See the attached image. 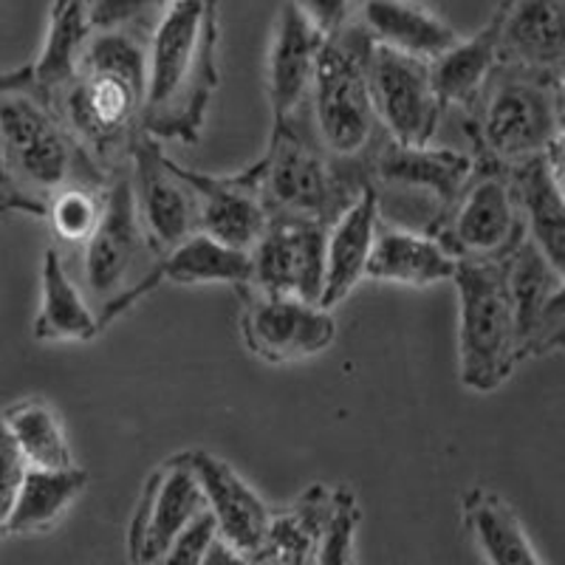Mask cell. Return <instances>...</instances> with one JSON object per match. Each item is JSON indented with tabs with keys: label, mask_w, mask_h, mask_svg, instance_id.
Returning <instances> with one entry per match:
<instances>
[{
	"label": "cell",
	"mask_w": 565,
	"mask_h": 565,
	"mask_svg": "<svg viewBox=\"0 0 565 565\" xmlns=\"http://www.w3.org/2000/svg\"><path fill=\"white\" fill-rule=\"evenodd\" d=\"M311 26L328 38L356 20V0H291Z\"/></svg>",
	"instance_id": "38"
},
{
	"label": "cell",
	"mask_w": 565,
	"mask_h": 565,
	"mask_svg": "<svg viewBox=\"0 0 565 565\" xmlns=\"http://www.w3.org/2000/svg\"><path fill=\"white\" fill-rule=\"evenodd\" d=\"M218 79V0L168 3L148 34L141 130L195 145Z\"/></svg>",
	"instance_id": "2"
},
{
	"label": "cell",
	"mask_w": 565,
	"mask_h": 565,
	"mask_svg": "<svg viewBox=\"0 0 565 565\" xmlns=\"http://www.w3.org/2000/svg\"><path fill=\"white\" fill-rule=\"evenodd\" d=\"M218 537V523H215V514L210 512V507H201L199 512L184 523L175 540L170 543L168 554L161 563L168 565H201L206 559L212 540Z\"/></svg>",
	"instance_id": "35"
},
{
	"label": "cell",
	"mask_w": 565,
	"mask_h": 565,
	"mask_svg": "<svg viewBox=\"0 0 565 565\" xmlns=\"http://www.w3.org/2000/svg\"><path fill=\"white\" fill-rule=\"evenodd\" d=\"M241 337L252 356L266 365H289L326 351L337 337V320L320 302L291 295H264L257 289L238 291Z\"/></svg>",
	"instance_id": "12"
},
{
	"label": "cell",
	"mask_w": 565,
	"mask_h": 565,
	"mask_svg": "<svg viewBox=\"0 0 565 565\" xmlns=\"http://www.w3.org/2000/svg\"><path fill=\"white\" fill-rule=\"evenodd\" d=\"M190 463L195 469L206 507L215 514L218 537L238 554L241 563H257L271 509L224 458L206 450H190Z\"/></svg>",
	"instance_id": "17"
},
{
	"label": "cell",
	"mask_w": 565,
	"mask_h": 565,
	"mask_svg": "<svg viewBox=\"0 0 565 565\" xmlns=\"http://www.w3.org/2000/svg\"><path fill=\"white\" fill-rule=\"evenodd\" d=\"M514 195L521 204L526 238L565 271V204H563V148L509 168Z\"/></svg>",
	"instance_id": "22"
},
{
	"label": "cell",
	"mask_w": 565,
	"mask_h": 565,
	"mask_svg": "<svg viewBox=\"0 0 565 565\" xmlns=\"http://www.w3.org/2000/svg\"><path fill=\"white\" fill-rule=\"evenodd\" d=\"M373 40L360 20L322 38L309 85L317 145L331 159L360 164L380 141L382 128L367 97V54Z\"/></svg>",
	"instance_id": "7"
},
{
	"label": "cell",
	"mask_w": 565,
	"mask_h": 565,
	"mask_svg": "<svg viewBox=\"0 0 565 565\" xmlns=\"http://www.w3.org/2000/svg\"><path fill=\"white\" fill-rule=\"evenodd\" d=\"M148 34L134 26L94 29L77 77L49 94L79 148L105 173L128 168L141 130Z\"/></svg>",
	"instance_id": "1"
},
{
	"label": "cell",
	"mask_w": 565,
	"mask_h": 565,
	"mask_svg": "<svg viewBox=\"0 0 565 565\" xmlns=\"http://www.w3.org/2000/svg\"><path fill=\"white\" fill-rule=\"evenodd\" d=\"M498 14L501 63L563 77L565 0H501Z\"/></svg>",
	"instance_id": "18"
},
{
	"label": "cell",
	"mask_w": 565,
	"mask_h": 565,
	"mask_svg": "<svg viewBox=\"0 0 565 565\" xmlns=\"http://www.w3.org/2000/svg\"><path fill=\"white\" fill-rule=\"evenodd\" d=\"M168 3H173V0H94L90 20H94V29L134 26L141 32H150V26Z\"/></svg>",
	"instance_id": "36"
},
{
	"label": "cell",
	"mask_w": 565,
	"mask_h": 565,
	"mask_svg": "<svg viewBox=\"0 0 565 565\" xmlns=\"http://www.w3.org/2000/svg\"><path fill=\"white\" fill-rule=\"evenodd\" d=\"M328 226L297 215H269L249 249L252 286L264 295H291L320 302L326 277Z\"/></svg>",
	"instance_id": "14"
},
{
	"label": "cell",
	"mask_w": 565,
	"mask_h": 565,
	"mask_svg": "<svg viewBox=\"0 0 565 565\" xmlns=\"http://www.w3.org/2000/svg\"><path fill=\"white\" fill-rule=\"evenodd\" d=\"M110 175L79 148L52 97L34 83L32 65L0 74V179L9 210L43 215L63 186L108 184Z\"/></svg>",
	"instance_id": "3"
},
{
	"label": "cell",
	"mask_w": 565,
	"mask_h": 565,
	"mask_svg": "<svg viewBox=\"0 0 565 565\" xmlns=\"http://www.w3.org/2000/svg\"><path fill=\"white\" fill-rule=\"evenodd\" d=\"M206 507L190 452L168 458L150 472L128 529L130 563H161L184 523Z\"/></svg>",
	"instance_id": "16"
},
{
	"label": "cell",
	"mask_w": 565,
	"mask_h": 565,
	"mask_svg": "<svg viewBox=\"0 0 565 565\" xmlns=\"http://www.w3.org/2000/svg\"><path fill=\"white\" fill-rule=\"evenodd\" d=\"M83 291L99 326L108 328L161 282L159 252L136 215L128 168L105 186L103 215L83 246Z\"/></svg>",
	"instance_id": "6"
},
{
	"label": "cell",
	"mask_w": 565,
	"mask_h": 565,
	"mask_svg": "<svg viewBox=\"0 0 565 565\" xmlns=\"http://www.w3.org/2000/svg\"><path fill=\"white\" fill-rule=\"evenodd\" d=\"M472 170H476V156L467 150L430 148V145L407 148L391 141L385 134L365 159L367 184L380 199L382 195H393L396 201L411 199V204L427 210L430 218L424 232L436 230Z\"/></svg>",
	"instance_id": "10"
},
{
	"label": "cell",
	"mask_w": 565,
	"mask_h": 565,
	"mask_svg": "<svg viewBox=\"0 0 565 565\" xmlns=\"http://www.w3.org/2000/svg\"><path fill=\"white\" fill-rule=\"evenodd\" d=\"M40 309L34 317L32 334L38 342H90L103 331L97 311L88 297L65 269L57 246H49L40 271Z\"/></svg>",
	"instance_id": "25"
},
{
	"label": "cell",
	"mask_w": 565,
	"mask_h": 565,
	"mask_svg": "<svg viewBox=\"0 0 565 565\" xmlns=\"http://www.w3.org/2000/svg\"><path fill=\"white\" fill-rule=\"evenodd\" d=\"M360 164L337 161L306 136L300 119L271 125L269 148L241 173L269 215H297L331 226L367 184Z\"/></svg>",
	"instance_id": "5"
},
{
	"label": "cell",
	"mask_w": 565,
	"mask_h": 565,
	"mask_svg": "<svg viewBox=\"0 0 565 565\" xmlns=\"http://www.w3.org/2000/svg\"><path fill=\"white\" fill-rule=\"evenodd\" d=\"M456 264V257L444 249L441 241L430 232L411 230L405 224H387L385 218H380L365 264V277L424 289L433 282L452 280Z\"/></svg>",
	"instance_id": "21"
},
{
	"label": "cell",
	"mask_w": 565,
	"mask_h": 565,
	"mask_svg": "<svg viewBox=\"0 0 565 565\" xmlns=\"http://www.w3.org/2000/svg\"><path fill=\"white\" fill-rule=\"evenodd\" d=\"M498 32H501V14L494 9L492 18L487 20V26L476 38H458L447 52L433 60L430 77L444 108L447 105L467 108L476 99L478 90L483 88L489 74L498 68V63H501V57H498Z\"/></svg>",
	"instance_id": "28"
},
{
	"label": "cell",
	"mask_w": 565,
	"mask_h": 565,
	"mask_svg": "<svg viewBox=\"0 0 565 565\" xmlns=\"http://www.w3.org/2000/svg\"><path fill=\"white\" fill-rule=\"evenodd\" d=\"M322 34L302 18L300 9L286 0L277 14L275 40L269 52V105L275 122L300 119L302 105L309 103V85L315 74Z\"/></svg>",
	"instance_id": "19"
},
{
	"label": "cell",
	"mask_w": 565,
	"mask_h": 565,
	"mask_svg": "<svg viewBox=\"0 0 565 565\" xmlns=\"http://www.w3.org/2000/svg\"><path fill=\"white\" fill-rule=\"evenodd\" d=\"M456 260H503L526 238L512 173L476 159V170L430 232Z\"/></svg>",
	"instance_id": "9"
},
{
	"label": "cell",
	"mask_w": 565,
	"mask_h": 565,
	"mask_svg": "<svg viewBox=\"0 0 565 565\" xmlns=\"http://www.w3.org/2000/svg\"><path fill=\"white\" fill-rule=\"evenodd\" d=\"M365 79L382 134L407 148L430 145L444 114L430 77V63L373 43Z\"/></svg>",
	"instance_id": "11"
},
{
	"label": "cell",
	"mask_w": 565,
	"mask_h": 565,
	"mask_svg": "<svg viewBox=\"0 0 565 565\" xmlns=\"http://www.w3.org/2000/svg\"><path fill=\"white\" fill-rule=\"evenodd\" d=\"M356 20L376 45L427 63L458 40L456 29L416 0H356Z\"/></svg>",
	"instance_id": "24"
},
{
	"label": "cell",
	"mask_w": 565,
	"mask_h": 565,
	"mask_svg": "<svg viewBox=\"0 0 565 565\" xmlns=\"http://www.w3.org/2000/svg\"><path fill=\"white\" fill-rule=\"evenodd\" d=\"M94 0H54L43 52L32 63V77L45 94H54L77 77L85 45L94 34Z\"/></svg>",
	"instance_id": "29"
},
{
	"label": "cell",
	"mask_w": 565,
	"mask_h": 565,
	"mask_svg": "<svg viewBox=\"0 0 565 565\" xmlns=\"http://www.w3.org/2000/svg\"><path fill=\"white\" fill-rule=\"evenodd\" d=\"M23 472H26V461H23L18 444L9 436L7 424L0 418V537H7L9 518H12L14 501H18Z\"/></svg>",
	"instance_id": "37"
},
{
	"label": "cell",
	"mask_w": 565,
	"mask_h": 565,
	"mask_svg": "<svg viewBox=\"0 0 565 565\" xmlns=\"http://www.w3.org/2000/svg\"><path fill=\"white\" fill-rule=\"evenodd\" d=\"M463 529L483 559L492 565H540L543 557L534 552L532 540L521 518L503 501L501 494L487 487H472L461 501Z\"/></svg>",
	"instance_id": "26"
},
{
	"label": "cell",
	"mask_w": 565,
	"mask_h": 565,
	"mask_svg": "<svg viewBox=\"0 0 565 565\" xmlns=\"http://www.w3.org/2000/svg\"><path fill=\"white\" fill-rule=\"evenodd\" d=\"M380 199L365 184L360 195L342 210L340 218L328 226L326 277H322V309H334L365 280V264L371 255L373 235L380 226Z\"/></svg>",
	"instance_id": "23"
},
{
	"label": "cell",
	"mask_w": 565,
	"mask_h": 565,
	"mask_svg": "<svg viewBox=\"0 0 565 565\" xmlns=\"http://www.w3.org/2000/svg\"><path fill=\"white\" fill-rule=\"evenodd\" d=\"M0 418L29 467H71L74 463L63 424L49 402L26 398L7 407Z\"/></svg>",
	"instance_id": "32"
},
{
	"label": "cell",
	"mask_w": 565,
	"mask_h": 565,
	"mask_svg": "<svg viewBox=\"0 0 565 565\" xmlns=\"http://www.w3.org/2000/svg\"><path fill=\"white\" fill-rule=\"evenodd\" d=\"M85 487H88V472L77 463L71 467H29L26 463L7 534L52 532L63 521V514L77 503Z\"/></svg>",
	"instance_id": "27"
},
{
	"label": "cell",
	"mask_w": 565,
	"mask_h": 565,
	"mask_svg": "<svg viewBox=\"0 0 565 565\" xmlns=\"http://www.w3.org/2000/svg\"><path fill=\"white\" fill-rule=\"evenodd\" d=\"M503 260H458L452 275L461 302L458 371L472 393L498 391L523 362Z\"/></svg>",
	"instance_id": "8"
},
{
	"label": "cell",
	"mask_w": 565,
	"mask_h": 565,
	"mask_svg": "<svg viewBox=\"0 0 565 565\" xmlns=\"http://www.w3.org/2000/svg\"><path fill=\"white\" fill-rule=\"evenodd\" d=\"M179 170L199 199V232H206L210 238L226 246L249 252L260 238L269 212L260 204L246 175L241 170L232 175L195 173L186 168Z\"/></svg>",
	"instance_id": "20"
},
{
	"label": "cell",
	"mask_w": 565,
	"mask_h": 565,
	"mask_svg": "<svg viewBox=\"0 0 565 565\" xmlns=\"http://www.w3.org/2000/svg\"><path fill=\"white\" fill-rule=\"evenodd\" d=\"M362 523V509L356 492L351 487H337L328 494V509L322 518L320 546L317 559L320 565H353L356 563V529Z\"/></svg>",
	"instance_id": "34"
},
{
	"label": "cell",
	"mask_w": 565,
	"mask_h": 565,
	"mask_svg": "<svg viewBox=\"0 0 565 565\" xmlns=\"http://www.w3.org/2000/svg\"><path fill=\"white\" fill-rule=\"evenodd\" d=\"M161 280H173L181 286H201V282H224L235 291L252 286L249 252L226 246L210 238L206 232H193L181 244L159 257Z\"/></svg>",
	"instance_id": "30"
},
{
	"label": "cell",
	"mask_w": 565,
	"mask_h": 565,
	"mask_svg": "<svg viewBox=\"0 0 565 565\" xmlns=\"http://www.w3.org/2000/svg\"><path fill=\"white\" fill-rule=\"evenodd\" d=\"M467 114L476 159L518 168L563 148V77L498 63Z\"/></svg>",
	"instance_id": "4"
},
{
	"label": "cell",
	"mask_w": 565,
	"mask_h": 565,
	"mask_svg": "<svg viewBox=\"0 0 565 565\" xmlns=\"http://www.w3.org/2000/svg\"><path fill=\"white\" fill-rule=\"evenodd\" d=\"M507 286L518 322L521 360L563 348L565 277L529 238L503 260Z\"/></svg>",
	"instance_id": "15"
},
{
	"label": "cell",
	"mask_w": 565,
	"mask_h": 565,
	"mask_svg": "<svg viewBox=\"0 0 565 565\" xmlns=\"http://www.w3.org/2000/svg\"><path fill=\"white\" fill-rule=\"evenodd\" d=\"M136 215L159 255L199 232V199L159 139L139 134L128 159Z\"/></svg>",
	"instance_id": "13"
},
{
	"label": "cell",
	"mask_w": 565,
	"mask_h": 565,
	"mask_svg": "<svg viewBox=\"0 0 565 565\" xmlns=\"http://www.w3.org/2000/svg\"><path fill=\"white\" fill-rule=\"evenodd\" d=\"M105 186L108 184H74L63 186L60 193L52 195L45 204V218L52 224L54 235L68 246H83L90 238V232L97 230L99 215H103Z\"/></svg>",
	"instance_id": "33"
},
{
	"label": "cell",
	"mask_w": 565,
	"mask_h": 565,
	"mask_svg": "<svg viewBox=\"0 0 565 565\" xmlns=\"http://www.w3.org/2000/svg\"><path fill=\"white\" fill-rule=\"evenodd\" d=\"M331 489L326 483H311L291 507L277 509L269 518L264 548L257 554V563L275 565H309L317 559L320 546L322 518L328 509Z\"/></svg>",
	"instance_id": "31"
}]
</instances>
